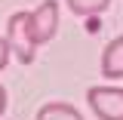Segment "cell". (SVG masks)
I'll return each mask as SVG.
<instances>
[{"mask_svg": "<svg viewBox=\"0 0 123 120\" xmlns=\"http://www.w3.org/2000/svg\"><path fill=\"white\" fill-rule=\"evenodd\" d=\"M65 3H68V9L74 15H98L108 9L111 0H65Z\"/></svg>", "mask_w": 123, "mask_h": 120, "instance_id": "obj_6", "label": "cell"}, {"mask_svg": "<svg viewBox=\"0 0 123 120\" xmlns=\"http://www.w3.org/2000/svg\"><path fill=\"white\" fill-rule=\"evenodd\" d=\"M28 15H31L28 9H18L6 22V43H9L12 56L22 65H31L34 62V49H37V46L31 43V34H28Z\"/></svg>", "mask_w": 123, "mask_h": 120, "instance_id": "obj_2", "label": "cell"}, {"mask_svg": "<svg viewBox=\"0 0 123 120\" xmlns=\"http://www.w3.org/2000/svg\"><path fill=\"white\" fill-rule=\"evenodd\" d=\"M3 114H6V89L0 86V117H3Z\"/></svg>", "mask_w": 123, "mask_h": 120, "instance_id": "obj_8", "label": "cell"}, {"mask_svg": "<svg viewBox=\"0 0 123 120\" xmlns=\"http://www.w3.org/2000/svg\"><path fill=\"white\" fill-rule=\"evenodd\" d=\"M59 31V0H43L37 3V9H31L28 15V34L34 46H43L55 37Z\"/></svg>", "mask_w": 123, "mask_h": 120, "instance_id": "obj_1", "label": "cell"}, {"mask_svg": "<svg viewBox=\"0 0 123 120\" xmlns=\"http://www.w3.org/2000/svg\"><path fill=\"white\" fill-rule=\"evenodd\" d=\"M86 102L98 120H123V86H89Z\"/></svg>", "mask_w": 123, "mask_h": 120, "instance_id": "obj_3", "label": "cell"}, {"mask_svg": "<svg viewBox=\"0 0 123 120\" xmlns=\"http://www.w3.org/2000/svg\"><path fill=\"white\" fill-rule=\"evenodd\" d=\"M9 56H12V49H9V43H6V37H0V71L9 65Z\"/></svg>", "mask_w": 123, "mask_h": 120, "instance_id": "obj_7", "label": "cell"}, {"mask_svg": "<svg viewBox=\"0 0 123 120\" xmlns=\"http://www.w3.org/2000/svg\"><path fill=\"white\" fill-rule=\"evenodd\" d=\"M34 120H83V114L68 102H46V105H40Z\"/></svg>", "mask_w": 123, "mask_h": 120, "instance_id": "obj_5", "label": "cell"}, {"mask_svg": "<svg viewBox=\"0 0 123 120\" xmlns=\"http://www.w3.org/2000/svg\"><path fill=\"white\" fill-rule=\"evenodd\" d=\"M102 74L111 77V80L123 77V34L114 37V40L105 46V52H102Z\"/></svg>", "mask_w": 123, "mask_h": 120, "instance_id": "obj_4", "label": "cell"}]
</instances>
